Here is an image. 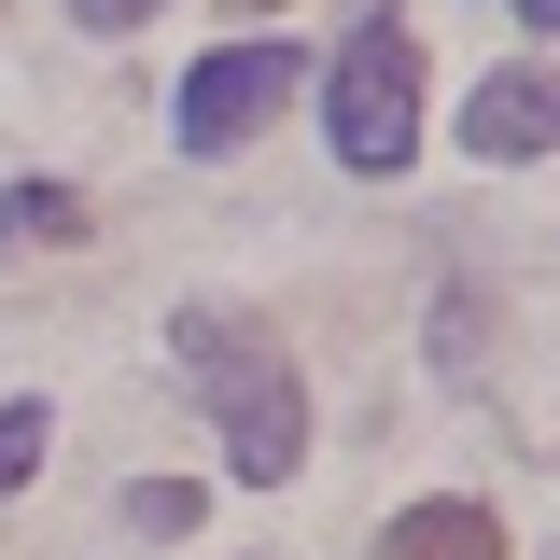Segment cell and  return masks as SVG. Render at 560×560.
<instances>
[{"label":"cell","mask_w":560,"mask_h":560,"mask_svg":"<svg viewBox=\"0 0 560 560\" xmlns=\"http://www.w3.org/2000/svg\"><path fill=\"white\" fill-rule=\"evenodd\" d=\"M168 364L210 393V434H224V463H238L253 490H280L294 463H308V378H294V350H280L253 308H210L197 294V308L168 323Z\"/></svg>","instance_id":"obj_1"},{"label":"cell","mask_w":560,"mask_h":560,"mask_svg":"<svg viewBox=\"0 0 560 560\" xmlns=\"http://www.w3.org/2000/svg\"><path fill=\"white\" fill-rule=\"evenodd\" d=\"M323 140H337V168H364V183L420 154V43L393 14H364L337 43V70H323Z\"/></svg>","instance_id":"obj_2"},{"label":"cell","mask_w":560,"mask_h":560,"mask_svg":"<svg viewBox=\"0 0 560 560\" xmlns=\"http://www.w3.org/2000/svg\"><path fill=\"white\" fill-rule=\"evenodd\" d=\"M294 84H308L294 43H224V57H197V70H183V154H238Z\"/></svg>","instance_id":"obj_3"},{"label":"cell","mask_w":560,"mask_h":560,"mask_svg":"<svg viewBox=\"0 0 560 560\" xmlns=\"http://www.w3.org/2000/svg\"><path fill=\"white\" fill-rule=\"evenodd\" d=\"M463 154L518 168V154H560V70H490L463 98Z\"/></svg>","instance_id":"obj_4"},{"label":"cell","mask_w":560,"mask_h":560,"mask_svg":"<svg viewBox=\"0 0 560 560\" xmlns=\"http://www.w3.org/2000/svg\"><path fill=\"white\" fill-rule=\"evenodd\" d=\"M378 560H504V518L490 504H407L378 533Z\"/></svg>","instance_id":"obj_5"},{"label":"cell","mask_w":560,"mask_h":560,"mask_svg":"<svg viewBox=\"0 0 560 560\" xmlns=\"http://www.w3.org/2000/svg\"><path fill=\"white\" fill-rule=\"evenodd\" d=\"M43 238H84V197H70V183H14V197H0V253H43Z\"/></svg>","instance_id":"obj_6"},{"label":"cell","mask_w":560,"mask_h":560,"mask_svg":"<svg viewBox=\"0 0 560 560\" xmlns=\"http://www.w3.org/2000/svg\"><path fill=\"white\" fill-rule=\"evenodd\" d=\"M127 533H197V490H183V477H140L127 490Z\"/></svg>","instance_id":"obj_7"},{"label":"cell","mask_w":560,"mask_h":560,"mask_svg":"<svg viewBox=\"0 0 560 560\" xmlns=\"http://www.w3.org/2000/svg\"><path fill=\"white\" fill-rule=\"evenodd\" d=\"M28 463H43V407H0V490H28Z\"/></svg>","instance_id":"obj_8"},{"label":"cell","mask_w":560,"mask_h":560,"mask_svg":"<svg viewBox=\"0 0 560 560\" xmlns=\"http://www.w3.org/2000/svg\"><path fill=\"white\" fill-rule=\"evenodd\" d=\"M70 14H84V28H140L154 0H70Z\"/></svg>","instance_id":"obj_9"},{"label":"cell","mask_w":560,"mask_h":560,"mask_svg":"<svg viewBox=\"0 0 560 560\" xmlns=\"http://www.w3.org/2000/svg\"><path fill=\"white\" fill-rule=\"evenodd\" d=\"M504 14H518V28H560V0H504Z\"/></svg>","instance_id":"obj_10"},{"label":"cell","mask_w":560,"mask_h":560,"mask_svg":"<svg viewBox=\"0 0 560 560\" xmlns=\"http://www.w3.org/2000/svg\"><path fill=\"white\" fill-rule=\"evenodd\" d=\"M238 14H280V0H238Z\"/></svg>","instance_id":"obj_11"}]
</instances>
